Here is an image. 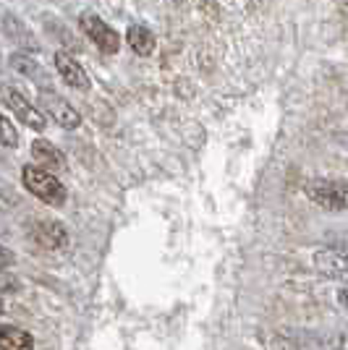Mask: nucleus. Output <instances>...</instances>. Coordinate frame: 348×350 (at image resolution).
<instances>
[{
  "instance_id": "obj_1",
  "label": "nucleus",
  "mask_w": 348,
  "mask_h": 350,
  "mask_svg": "<svg viewBox=\"0 0 348 350\" xmlns=\"http://www.w3.org/2000/svg\"><path fill=\"white\" fill-rule=\"evenodd\" d=\"M21 183H24V189L29 191L32 196H37L47 206H63L66 199H69V189L63 186V180L55 173L40 167V165H24Z\"/></svg>"
},
{
  "instance_id": "obj_2",
  "label": "nucleus",
  "mask_w": 348,
  "mask_h": 350,
  "mask_svg": "<svg viewBox=\"0 0 348 350\" xmlns=\"http://www.w3.org/2000/svg\"><path fill=\"white\" fill-rule=\"evenodd\" d=\"M0 105H5V107L14 113L16 120H21L32 131L42 133L45 129H47V118L42 116V110L34 107V105L24 97V92L16 89L14 84H3V87H0Z\"/></svg>"
},
{
  "instance_id": "obj_3",
  "label": "nucleus",
  "mask_w": 348,
  "mask_h": 350,
  "mask_svg": "<svg viewBox=\"0 0 348 350\" xmlns=\"http://www.w3.org/2000/svg\"><path fill=\"white\" fill-rule=\"evenodd\" d=\"M304 193L314 204L327 209V212H343L348 204L346 180H325V178H317V180L304 183Z\"/></svg>"
},
{
  "instance_id": "obj_4",
  "label": "nucleus",
  "mask_w": 348,
  "mask_h": 350,
  "mask_svg": "<svg viewBox=\"0 0 348 350\" xmlns=\"http://www.w3.org/2000/svg\"><path fill=\"white\" fill-rule=\"evenodd\" d=\"M24 230L29 235L34 243H40L45 248H53V251H58V248H66L69 246V230H66V225L58 222V219H50V217H40V215H34L24 222Z\"/></svg>"
},
{
  "instance_id": "obj_5",
  "label": "nucleus",
  "mask_w": 348,
  "mask_h": 350,
  "mask_svg": "<svg viewBox=\"0 0 348 350\" xmlns=\"http://www.w3.org/2000/svg\"><path fill=\"white\" fill-rule=\"evenodd\" d=\"M40 110H42L45 118H53L55 120V126L60 129H66V131H73V129H79L82 126V116H79V110L73 107L69 100H63L60 94L55 92H50V89H42L40 92Z\"/></svg>"
},
{
  "instance_id": "obj_6",
  "label": "nucleus",
  "mask_w": 348,
  "mask_h": 350,
  "mask_svg": "<svg viewBox=\"0 0 348 350\" xmlns=\"http://www.w3.org/2000/svg\"><path fill=\"white\" fill-rule=\"evenodd\" d=\"M79 27H82V31L100 47L105 55H116L118 50H121V34L108 21H102L97 14H82Z\"/></svg>"
},
{
  "instance_id": "obj_7",
  "label": "nucleus",
  "mask_w": 348,
  "mask_h": 350,
  "mask_svg": "<svg viewBox=\"0 0 348 350\" xmlns=\"http://www.w3.org/2000/svg\"><path fill=\"white\" fill-rule=\"evenodd\" d=\"M55 71L63 79V84H69L71 89H79V92H87L92 84H89L87 71L82 68V63H76V58H71L69 53H55Z\"/></svg>"
},
{
  "instance_id": "obj_8",
  "label": "nucleus",
  "mask_w": 348,
  "mask_h": 350,
  "mask_svg": "<svg viewBox=\"0 0 348 350\" xmlns=\"http://www.w3.org/2000/svg\"><path fill=\"white\" fill-rule=\"evenodd\" d=\"M32 157L34 165H40L50 173H63L66 170V157L55 144H50L47 139H34L32 142Z\"/></svg>"
},
{
  "instance_id": "obj_9",
  "label": "nucleus",
  "mask_w": 348,
  "mask_h": 350,
  "mask_svg": "<svg viewBox=\"0 0 348 350\" xmlns=\"http://www.w3.org/2000/svg\"><path fill=\"white\" fill-rule=\"evenodd\" d=\"M314 267H317L319 275H325L327 280H346L348 264L340 251H333V248L317 251L314 254Z\"/></svg>"
},
{
  "instance_id": "obj_10",
  "label": "nucleus",
  "mask_w": 348,
  "mask_h": 350,
  "mask_svg": "<svg viewBox=\"0 0 348 350\" xmlns=\"http://www.w3.org/2000/svg\"><path fill=\"white\" fill-rule=\"evenodd\" d=\"M8 63H11V68H16L18 73H24L34 84H40L42 89H50V73L45 71L42 63H37L32 55H27V53H11Z\"/></svg>"
},
{
  "instance_id": "obj_11",
  "label": "nucleus",
  "mask_w": 348,
  "mask_h": 350,
  "mask_svg": "<svg viewBox=\"0 0 348 350\" xmlns=\"http://www.w3.org/2000/svg\"><path fill=\"white\" fill-rule=\"evenodd\" d=\"M0 350H34V337L16 324H0Z\"/></svg>"
},
{
  "instance_id": "obj_12",
  "label": "nucleus",
  "mask_w": 348,
  "mask_h": 350,
  "mask_svg": "<svg viewBox=\"0 0 348 350\" xmlns=\"http://www.w3.org/2000/svg\"><path fill=\"white\" fill-rule=\"evenodd\" d=\"M126 42H129V47L136 53V55L147 58V55H152V53H155V44H158V40H155V34L147 29V27L134 24V27L129 29V34H126Z\"/></svg>"
},
{
  "instance_id": "obj_13",
  "label": "nucleus",
  "mask_w": 348,
  "mask_h": 350,
  "mask_svg": "<svg viewBox=\"0 0 348 350\" xmlns=\"http://www.w3.org/2000/svg\"><path fill=\"white\" fill-rule=\"evenodd\" d=\"M3 31L14 40L16 44H21L24 50H37V42H34V34H32L24 24H21V18H16V16L5 14L3 16Z\"/></svg>"
},
{
  "instance_id": "obj_14",
  "label": "nucleus",
  "mask_w": 348,
  "mask_h": 350,
  "mask_svg": "<svg viewBox=\"0 0 348 350\" xmlns=\"http://www.w3.org/2000/svg\"><path fill=\"white\" fill-rule=\"evenodd\" d=\"M18 142H21V139H18V131H16L14 120L0 113V146L16 149V146H18Z\"/></svg>"
},
{
  "instance_id": "obj_15",
  "label": "nucleus",
  "mask_w": 348,
  "mask_h": 350,
  "mask_svg": "<svg viewBox=\"0 0 348 350\" xmlns=\"http://www.w3.org/2000/svg\"><path fill=\"white\" fill-rule=\"evenodd\" d=\"M16 264V254L11 248H5L0 243V269H5V267H14Z\"/></svg>"
},
{
  "instance_id": "obj_16",
  "label": "nucleus",
  "mask_w": 348,
  "mask_h": 350,
  "mask_svg": "<svg viewBox=\"0 0 348 350\" xmlns=\"http://www.w3.org/2000/svg\"><path fill=\"white\" fill-rule=\"evenodd\" d=\"M3 308H5V306H3V298H0V314H3Z\"/></svg>"
}]
</instances>
